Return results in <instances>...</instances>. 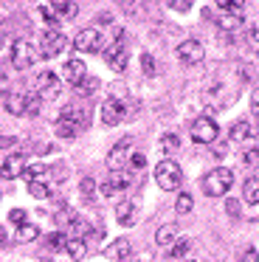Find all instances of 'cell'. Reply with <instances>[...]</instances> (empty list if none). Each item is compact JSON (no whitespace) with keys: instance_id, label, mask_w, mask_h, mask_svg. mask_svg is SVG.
Here are the masks:
<instances>
[{"instance_id":"1","label":"cell","mask_w":259,"mask_h":262,"mask_svg":"<svg viewBox=\"0 0 259 262\" xmlns=\"http://www.w3.org/2000/svg\"><path fill=\"white\" fill-rule=\"evenodd\" d=\"M200 186H203V192H206L208 198H225L228 189L234 186V172H231L228 166H214L211 172L203 175Z\"/></svg>"},{"instance_id":"2","label":"cell","mask_w":259,"mask_h":262,"mask_svg":"<svg viewBox=\"0 0 259 262\" xmlns=\"http://www.w3.org/2000/svg\"><path fill=\"white\" fill-rule=\"evenodd\" d=\"M155 181H158V186H161L163 192H178V189H180V181H183V175H180V166L175 164L172 158H163L161 164L155 166Z\"/></svg>"},{"instance_id":"3","label":"cell","mask_w":259,"mask_h":262,"mask_svg":"<svg viewBox=\"0 0 259 262\" xmlns=\"http://www.w3.org/2000/svg\"><path fill=\"white\" fill-rule=\"evenodd\" d=\"M37 59H39V51L28 40H17L11 46V65H14V71H28Z\"/></svg>"},{"instance_id":"4","label":"cell","mask_w":259,"mask_h":262,"mask_svg":"<svg viewBox=\"0 0 259 262\" xmlns=\"http://www.w3.org/2000/svg\"><path fill=\"white\" fill-rule=\"evenodd\" d=\"M220 136V127L214 119H206V116H200V119H195V124H191V141L197 144H214Z\"/></svg>"},{"instance_id":"5","label":"cell","mask_w":259,"mask_h":262,"mask_svg":"<svg viewBox=\"0 0 259 262\" xmlns=\"http://www.w3.org/2000/svg\"><path fill=\"white\" fill-rule=\"evenodd\" d=\"M68 48V37L62 34L59 29H48L42 34V51H39V57H59L62 51Z\"/></svg>"},{"instance_id":"6","label":"cell","mask_w":259,"mask_h":262,"mask_svg":"<svg viewBox=\"0 0 259 262\" xmlns=\"http://www.w3.org/2000/svg\"><path fill=\"white\" fill-rule=\"evenodd\" d=\"M59 121H65V124H71L76 133H82V130H88V127H90V113H88L84 107H76V104H68V107H62Z\"/></svg>"},{"instance_id":"7","label":"cell","mask_w":259,"mask_h":262,"mask_svg":"<svg viewBox=\"0 0 259 262\" xmlns=\"http://www.w3.org/2000/svg\"><path fill=\"white\" fill-rule=\"evenodd\" d=\"M130 186H133V175H130V172H113V175L101 183V194H104V198H118V194Z\"/></svg>"},{"instance_id":"8","label":"cell","mask_w":259,"mask_h":262,"mask_svg":"<svg viewBox=\"0 0 259 262\" xmlns=\"http://www.w3.org/2000/svg\"><path fill=\"white\" fill-rule=\"evenodd\" d=\"M203 57H206V48H203V42H197V40H183L178 46V59L183 65H200Z\"/></svg>"},{"instance_id":"9","label":"cell","mask_w":259,"mask_h":262,"mask_svg":"<svg viewBox=\"0 0 259 262\" xmlns=\"http://www.w3.org/2000/svg\"><path fill=\"white\" fill-rule=\"evenodd\" d=\"M73 46H76V51H82V54L101 51V31L99 29H82L76 34V40H73Z\"/></svg>"},{"instance_id":"10","label":"cell","mask_w":259,"mask_h":262,"mask_svg":"<svg viewBox=\"0 0 259 262\" xmlns=\"http://www.w3.org/2000/svg\"><path fill=\"white\" fill-rule=\"evenodd\" d=\"M101 54H104V62L110 65L113 71H118V74H121V71L127 68V62H130V54H127V48H124L121 42H110Z\"/></svg>"},{"instance_id":"11","label":"cell","mask_w":259,"mask_h":262,"mask_svg":"<svg viewBox=\"0 0 259 262\" xmlns=\"http://www.w3.org/2000/svg\"><path fill=\"white\" fill-rule=\"evenodd\" d=\"M37 91H39V99H56L62 91V82L56 79L54 71H42L37 76Z\"/></svg>"},{"instance_id":"12","label":"cell","mask_w":259,"mask_h":262,"mask_svg":"<svg viewBox=\"0 0 259 262\" xmlns=\"http://www.w3.org/2000/svg\"><path fill=\"white\" fill-rule=\"evenodd\" d=\"M130 141H133V138H121V141L107 152V166H110L113 172H124V166H127V161H130V155H127Z\"/></svg>"},{"instance_id":"13","label":"cell","mask_w":259,"mask_h":262,"mask_svg":"<svg viewBox=\"0 0 259 262\" xmlns=\"http://www.w3.org/2000/svg\"><path fill=\"white\" fill-rule=\"evenodd\" d=\"M124 116H127V107H124L121 99H107L104 104H101V119H104V124H118V121H124Z\"/></svg>"},{"instance_id":"14","label":"cell","mask_w":259,"mask_h":262,"mask_svg":"<svg viewBox=\"0 0 259 262\" xmlns=\"http://www.w3.org/2000/svg\"><path fill=\"white\" fill-rule=\"evenodd\" d=\"M23 169H26L23 155H9V158L0 164V178H3V181H14V178L23 175Z\"/></svg>"},{"instance_id":"15","label":"cell","mask_w":259,"mask_h":262,"mask_svg":"<svg viewBox=\"0 0 259 262\" xmlns=\"http://www.w3.org/2000/svg\"><path fill=\"white\" fill-rule=\"evenodd\" d=\"M62 74H65V82H68V85H73V88H76L79 82H82L84 76H88V68H84V62H82V59H68V62H65V68H62Z\"/></svg>"},{"instance_id":"16","label":"cell","mask_w":259,"mask_h":262,"mask_svg":"<svg viewBox=\"0 0 259 262\" xmlns=\"http://www.w3.org/2000/svg\"><path fill=\"white\" fill-rule=\"evenodd\" d=\"M104 254L110 256V259L121 262L124 256H130V254H133V245H130V239H127V237H121V239H113V243L104 248Z\"/></svg>"},{"instance_id":"17","label":"cell","mask_w":259,"mask_h":262,"mask_svg":"<svg viewBox=\"0 0 259 262\" xmlns=\"http://www.w3.org/2000/svg\"><path fill=\"white\" fill-rule=\"evenodd\" d=\"M178 239H180V228L175 226V223L161 226V228H158V234H155V243H158V245H169V248H172Z\"/></svg>"},{"instance_id":"18","label":"cell","mask_w":259,"mask_h":262,"mask_svg":"<svg viewBox=\"0 0 259 262\" xmlns=\"http://www.w3.org/2000/svg\"><path fill=\"white\" fill-rule=\"evenodd\" d=\"M3 107L9 110L11 116H23V110H26V96H23V93H14V91L3 93Z\"/></svg>"},{"instance_id":"19","label":"cell","mask_w":259,"mask_h":262,"mask_svg":"<svg viewBox=\"0 0 259 262\" xmlns=\"http://www.w3.org/2000/svg\"><path fill=\"white\" fill-rule=\"evenodd\" d=\"M135 214H138V209H135L133 200H124V203L116 206V220L121 223V226H133V223H135Z\"/></svg>"},{"instance_id":"20","label":"cell","mask_w":259,"mask_h":262,"mask_svg":"<svg viewBox=\"0 0 259 262\" xmlns=\"http://www.w3.org/2000/svg\"><path fill=\"white\" fill-rule=\"evenodd\" d=\"M242 198H245L248 206H256L259 203V175L245 178V183H242Z\"/></svg>"},{"instance_id":"21","label":"cell","mask_w":259,"mask_h":262,"mask_svg":"<svg viewBox=\"0 0 259 262\" xmlns=\"http://www.w3.org/2000/svg\"><path fill=\"white\" fill-rule=\"evenodd\" d=\"M251 138H253V127H251V121H236V124L231 127V141L245 144V141H251Z\"/></svg>"},{"instance_id":"22","label":"cell","mask_w":259,"mask_h":262,"mask_svg":"<svg viewBox=\"0 0 259 262\" xmlns=\"http://www.w3.org/2000/svg\"><path fill=\"white\" fill-rule=\"evenodd\" d=\"M51 9H54V14L56 17H76V12H79V6L76 3H71V0H56V3H51Z\"/></svg>"},{"instance_id":"23","label":"cell","mask_w":259,"mask_h":262,"mask_svg":"<svg viewBox=\"0 0 259 262\" xmlns=\"http://www.w3.org/2000/svg\"><path fill=\"white\" fill-rule=\"evenodd\" d=\"M65 254L71 256V259H82V256L88 254V243H84V239H73V237H68V243H65Z\"/></svg>"},{"instance_id":"24","label":"cell","mask_w":259,"mask_h":262,"mask_svg":"<svg viewBox=\"0 0 259 262\" xmlns=\"http://www.w3.org/2000/svg\"><path fill=\"white\" fill-rule=\"evenodd\" d=\"M217 9L223 14H236V17H242V12H245V3L242 0H220Z\"/></svg>"},{"instance_id":"25","label":"cell","mask_w":259,"mask_h":262,"mask_svg":"<svg viewBox=\"0 0 259 262\" xmlns=\"http://www.w3.org/2000/svg\"><path fill=\"white\" fill-rule=\"evenodd\" d=\"M42 113V99H39V93H28L26 96V110H23V116H39Z\"/></svg>"},{"instance_id":"26","label":"cell","mask_w":259,"mask_h":262,"mask_svg":"<svg viewBox=\"0 0 259 262\" xmlns=\"http://www.w3.org/2000/svg\"><path fill=\"white\" fill-rule=\"evenodd\" d=\"M23 178H26L28 183H34V181H42V178H48V172H45L42 164H31V166L26 164V169H23Z\"/></svg>"},{"instance_id":"27","label":"cell","mask_w":259,"mask_h":262,"mask_svg":"<svg viewBox=\"0 0 259 262\" xmlns=\"http://www.w3.org/2000/svg\"><path fill=\"white\" fill-rule=\"evenodd\" d=\"M28 192L34 194V198H51V183H48V178H42V181H34V183H28Z\"/></svg>"},{"instance_id":"28","label":"cell","mask_w":259,"mask_h":262,"mask_svg":"<svg viewBox=\"0 0 259 262\" xmlns=\"http://www.w3.org/2000/svg\"><path fill=\"white\" fill-rule=\"evenodd\" d=\"M217 26L223 31H236V29H242V17H236V14H220Z\"/></svg>"},{"instance_id":"29","label":"cell","mask_w":259,"mask_h":262,"mask_svg":"<svg viewBox=\"0 0 259 262\" xmlns=\"http://www.w3.org/2000/svg\"><path fill=\"white\" fill-rule=\"evenodd\" d=\"M37 237H39V228L31 226V223H26V226L17 228V239H20V243H34Z\"/></svg>"},{"instance_id":"30","label":"cell","mask_w":259,"mask_h":262,"mask_svg":"<svg viewBox=\"0 0 259 262\" xmlns=\"http://www.w3.org/2000/svg\"><path fill=\"white\" fill-rule=\"evenodd\" d=\"M65 243H68L65 234L54 231V234H48V239H45V248H48V251H65Z\"/></svg>"},{"instance_id":"31","label":"cell","mask_w":259,"mask_h":262,"mask_svg":"<svg viewBox=\"0 0 259 262\" xmlns=\"http://www.w3.org/2000/svg\"><path fill=\"white\" fill-rule=\"evenodd\" d=\"M96 88H99V79H96V76H84V79L76 85V93L79 96H93Z\"/></svg>"},{"instance_id":"32","label":"cell","mask_w":259,"mask_h":262,"mask_svg":"<svg viewBox=\"0 0 259 262\" xmlns=\"http://www.w3.org/2000/svg\"><path fill=\"white\" fill-rule=\"evenodd\" d=\"M65 231H71V234H73V239H82L84 234L90 231V228H88V223H84L82 217H73V220H71V226H68Z\"/></svg>"},{"instance_id":"33","label":"cell","mask_w":259,"mask_h":262,"mask_svg":"<svg viewBox=\"0 0 259 262\" xmlns=\"http://www.w3.org/2000/svg\"><path fill=\"white\" fill-rule=\"evenodd\" d=\"M191 206H195L191 194L180 192V194H178V200H175V211H178V214H189V211H191Z\"/></svg>"},{"instance_id":"34","label":"cell","mask_w":259,"mask_h":262,"mask_svg":"<svg viewBox=\"0 0 259 262\" xmlns=\"http://www.w3.org/2000/svg\"><path fill=\"white\" fill-rule=\"evenodd\" d=\"M73 217H76V211H73V209H59V211H56V217H54V220H56V226H59L62 231H65V228L71 226V220H73Z\"/></svg>"},{"instance_id":"35","label":"cell","mask_w":259,"mask_h":262,"mask_svg":"<svg viewBox=\"0 0 259 262\" xmlns=\"http://www.w3.org/2000/svg\"><path fill=\"white\" fill-rule=\"evenodd\" d=\"M178 147H180V138H178V136H172V133H166V136L161 138V149H163L166 155H172Z\"/></svg>"},{"instance_id":"36","label":"cell","mask_w":259,"mask_h":262,"mask_svg":"<svg viewBox=\"0 0 259 262\" xmlns=\"http://www.w3.org/2000/svg\"><path fill=\"white\" fill-rule=\"evenodd\" d=\"M79 192L84 194V198H93V192H96V181L90 175H84L82 181H79Z\"/></svg>"},{"instance_id":"37","label":"cell","mask_w":259,"mask_h":262,"mask_svg":"<svg viewBox=\"0 0 259 262\" xmlns=\"http://www.w3.org/2000/svg\"><path fill=\"white\" fill-rule=\"evenodd\" d=\"M141 68H144V74H146V76H155V74H158L152 54H141Z\"/></svg>"},{"instance_id":"38","label":"cell","mask_w":259,"mask_h":262,"mask_svg":"<svg viewBox=\"0 0 259 262\" xmlns=\"http://www.w3.org/2000/svg\"><path fill=\"white\" fill-rule=\"evenodd\" d=\"M186 254H189V243H186V239H178V243L169 248V256H175V259H180V256H186Z\"/></svg>"},{"instance_id":"39","label":"cell","mask_w":259,"mask_h":262,"mask_svg":"<svg viewBox=\"0 0 259 262\" xmlns=\"http://www.w3.org/2000/svg\"><path fill=\"white\" fill-rule=\"evenodd\" d=\"M9 220L14 223L17 228H20V226H26V223H28V211H26V209H11Z\"/></svg>"},{"instance_id":"40","label":"cell","mask_w":259,"mask_h":262,"mask_svg":"<svg viewBox=\"0 0 259 262\" xmlns=\"http://www.w3.org/2000/svg\"><path fill=\"white\" fill-rule=\"evenodd\" d=\"M56 136H59V138H76L79 133L73 130L71 124H65V121H56Z\"/></svg>"},{"instance_id":"41","label":"cell","mask_w":259,"mask_h":262,"mask_svg":"<svg viewBox=\"0 0 259 262\" xmlns=\"http://www.w3.org/2000/svg\"><path fill=\"white\" fill-rule=\"evenodd\" d=\"M127 166H130V169H144V166H146L144 152H133V155H130V161H127Z\"/></svg>"},{"instance_id":"42","label":"cell","mask_w":259,"mask_h":262,"mask_svg":"<svg viewBox=\"0 0 259 262\" xmlns=\"http://www.w3.org/2000/svg\"><path fill=\"white\" fill-rule=\"evenodd\" d=\"M242 164L256 169V166H259V149H245V155H242Z\"/></svg>"},{"instance_id":"43","label":"cell","mask_w":259,"mask_h":262,"mask_svg":"<svg viewBox=\"0 0 259 262\" xmlns=\"http://www.w3.org/2000/svg\"><path fill=\"white\" fill-rule=\"evenodd\" d=\"M39 14H42V17L48 20V29H56V14H54V9H51V3L39 6Z\"/></svg>"},{"instance_id":"44","label":"cell","mask_w":259,"mask_h":262,"mask_svg":"<svg viewBox=\"0 0 259 262\" xmlns=\"http://www.w3.org/2000/svg\"><path fill=\"white\" fill-rule=\"evenodd\" d=\"M17 144H20L17 136H0V149H11V147H17Z\"/></svg>"},{"instance_id":"45","label":"cell","mask_w":259,"mask_h":262,"mask_svg":"<svg viewBox=\"0 0 259 262\" xmlns=\"http://www.w3.org/2000/svg\"><path fill=\"white\" fill-rule=\"evenodd\" d=\"M225 211H228V217L240 220V203H236V200H225Z\"/></svg>"},{"instance_id":"46","label":"cell","mask_w":259,"mask_h":262,"mask_svg":"<svg viewBox=\"0 0 259 262\" xmlns=\"http://www.w3.org/2000/svg\"><path fill=\"white\" fill-rule=\"evenodd\" d=\"M240 262H259V254H256L253 248H245V251L240 254Z\"/></svg>"},{"instance_id":"47","label":"cell","mask_w":259,"mask_h":262,"mask_svg":"<svg viewBox=\"0 0 259 262\" xmlns=\"http://www.w3.org/2000/svg\"><path fill=\"white\" fill-rule=\"evenodd\" d=\"M169 6H172L175 12H189V6H191V3H189V0H172Z\"/></svg>"},{"instance_id":"48","label":"cell","mask_w":259,"mask_h":262,"mask_svg":"<svg viewBox=\"0 0 259 262\" xmlns=\"http://www.w3.org/2000/svg\"><path fill=\"white\" fill-rule=\"evenodd\" d=\"M214 147V155H217V158H223L225 152H228V147H225V144H211Z\"/></svg>"},{"instance_id":"49","label":"cell","mask_w":259,"mask_h":262,"mask_svg":"<svg viewBox=\"0 0 259 262\" xmlns=\"http://www.w3.org/2000/svg\"><path fill=\"white\" fill-rule=\"evenodd\" d=\"M251 110H253V116H259V91L251 96Z\"/></svg>"},{"instance_id":"50","label":"cell","mask_w":259,"mask_h":262,"mask_svg":"<svg viewBox=\"0 0 259 262\" xmlns=\"http://www.w3.org/2000/svg\"><path fill=\"white\" fill-rule=\"evenodd\" d=\"M251 37H253V40L259 42V26H253V29H251Z\"/></svg>"},{"instance_id":"51","label":"cell","mask_w":259,"mask_h":262,"mask_svg":"<svg viewBox=\"0 0 259 262\" xmlns=\"http://www.w3.org/2000/svg\"><path fill=\"white\" fill-rule=\"evenodd\" d=\"M6 85H9V79H6L3 74H0V91H6Z\"/></svg>"},{"instance_id":"52","label":"cell","mask_w":259,"mask_h":262,"mask_svg":"<svg viewBox=\"0 0 259 262\" xmlns=\"http://www.w3.org/2000/svg\"><path fill=\"white\" fill-rule=\"evenodd\" d=\"M3 243H6V228L0 226V245H3Z\"/></svg>"},{"instance_id":"53","label":"cell","mask_w":259,"mask_h":262,"mask_svg":"<svg viewBox=\"0 0 259 262\" xmlns=\"http://www.w3.org/2000/svg\"><path fill=\"white\" fill-rule=\"evenodd\" d=\"M3 48H6V37L0 34V54H3Z\"/></svg>"},{"instance_id":"54","label":"cell","mask_w":259,"mask_h":262,"mask_svg":"<svg viewBox=\"0 0 259 262\" xmlns=\"http://www.w3.org/2000/svg\"><path fill=\"white\" fill-rule=\"evenodd\" d=\"M121 262H133V254H130V256H124V259Z\"/></svg>"}]
</instances>
